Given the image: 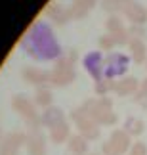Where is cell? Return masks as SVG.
Wrapping results in <instances>:
<instances>
[{
  "label": "cell",
  "instance_id": "1",
  "mask_svg": "<svg viewBox=\"0 0 147 155\" xmlns=\"http://www.w3.org/2000/svg\"><path fill=\"white\" fill-rule=\"evenodd\" d=\"M126 14H128V17H130L134 23H138V25H142V23L147 21V10L143 8V6L136 4V2H132L126 8Z\"/></svg>",
  "mask_w": 147,
  "mask_h": 155
},
{
  "label": "cell",
  "instance_id": "8",
  "mask_svg": "<svg viewBox=\"0 0 147 155\" xmlns=\"http://www.w3.org/2000/svg\"><path fill=\"white\" fill-rule=\"evenodd\" d=\"M130 155H147V146L143 142H136L130 150Z\"/></svg>",
  "mask_w": 147,
  "mask_h": 155
},
{
  "label": "cell",
  "instance_id": "2",
  "mask_svg": "<svg viewBox=\"0 0 147 155\" xmlns=\"http://www.w3.org/2000/svg\"><path fill=\"white\" fill-rule=\"evenodd\" d=\"M111 146L115 147L117 153H122L128 146H130V138H128L126 132H122V130H117V132H113V136H111Z\"/></svg>",
  "mask_w": 147,
  "mask_h": 155
},
{
  "label": "cell",
  "instance_id": "4",
  "mask_svg": "<svg viewBox=\"0 0 147 155\" xmlns=\"http://www.w3.org/2000/svg\"><path fill=\"white\" fill-rule=\"evenodd\" d=\"M130 48H132V54H134V59H136L138 63H143L145 58H147V48H145V44H143L139 38H136V40H132V42H130Z\"/></svg>",
  "mask_w": 147,
  "mask_h": 155
},
{
  "label": "cell",
  "instance_id": "7",
  "mask_svg": "<svg viewBox=\"0 0 147 155\" xmlns=\"http://www.w3.org/2000/svg\"><path fill=\"white\" fill-rule=\"evenodd\" d=\"M86 61H88V69L94 73V77H99V56L97 54H90Z\"/></svg>",
  "mask_w": 147,
  "mask_h": 155
},
{
  "label": "cell",
  "instance_id": "3",
  "mask_svg": "<svg viewBox=\"0 0 147 155\" xmlns=\"http://www.w3.org/2000/svg\"><path fill=\"white\" fill-rule=\"evenodd\" d=\"M126 65H128V59L120 54L117 56H111L109 58V75H119L122 71H126Z\"/></svg>",
  "mask_w": 147,
  "mask_h": 155
},
{
  "label": "cell",
  "instance_id": "6",
  "mask_svg": "<svg viewBox=\"0 0 147 155\" xmlns=\"http://www.w3.org/2000/svg\"><path fill=\"white\" fill-rule=\"evenodd\" d=\"M126 128H128V132L130 134H142L143 132V128H145V124L142 121H138V119H128L126 121Z\"/></svg>",
  "mask_w": 147,
  "mask_h": 155
},
{
  "label": "cell",
  "instance_id": "9",
  "mask_svg": "<svg viewBox=\"0 0 147 155\" xmlns=\"http://www.w3.org/2000/svg\"><path fill=\"white\" fill-rule=\"evenodd\" d=\"M73 150H75V151H84V150H86V144H84L80 138H75V140H73Z\"/></svg>",
  "mask_w": 147,
  "mask_h": 155
},
{
  "label": "cell",
  "instance_id": "10",
  "mask_svg": "<svg viewBox=\"0 0 147 155\" xmlns=\"http://www.w3.org/2000/svg\"><path fill=\"white\" fill-rule=\"evenodd\" d=\"M139 96L145 98V102H147V79L143 81V84H142V92H139Z\"/></svg>",
  "mask_w": 147,
  "mask_h": 155
},
{
  "label": "cell",
  "instance_id": "5",
  "mask_svg": "<svg viewBox=\"0 0 147 155\" xmlns=\"http://www.w3.org/2000/svg\"><path fill=\"white\" fill-rule=\"evenodd\" d=\"M138 88V81L136 79H124L120 82V84H117V90H119V94H122V96H126V94H130V92H134Z\"/></svg>",
  "mask_w": 147,
  "mask_h": 155
}]
</instances>
